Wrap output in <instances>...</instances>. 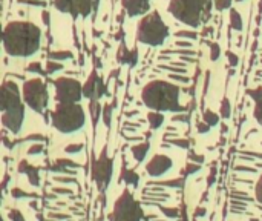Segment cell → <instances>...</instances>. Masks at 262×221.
<instances>
[{
    "label": "cell",
    "instance_id": "cell-20",
    "mask_svg": "<svg viewBox=\"0 0 262 221\" xmlns=\"http://www.w3.org/2000/svg\"><path fill=\"white\" fill-rule=\"evenodd\" d=\"M89 109H91L92 122H94V123H97V122H98V117L101 115V105H100L98 102H91Z\"/></svg>",
    "mask_w": 262,
    "mask_h": 221
},
{
    "label": "cell",
    "instance_id": "cell-17",
    "mask_svg": "<svg viewBox=\"0 0 262 221\" xmlns=\"http://www.w3.org/2000/svg\"><path fill=\"white\" fill-rule=\"evenodd\" d=\"M149 148L150 145L149 143H141V145H137V146H132L130 151H132V155L137 162H143L149 152Z\"/></svg>",
    "mask_w": 262,
    "mask_h": 221
},
{
    "label": "cell",
    "instance_id": "cell-21",
    "mask_svg": "<svg viewBox=\"0 0 262 221\" xmlns=\"http://www.w3.org/2000/svg\"><path fill=\"white\" fill-rule=\"evenodd\" d=\"M203 118H204V123H207L209 126H215L220 122V115L215 114V112H212V111H206L204 115H203Z\"/></svg>",
    "mask_w": 262,
    "mask_h": 221
},
{
    "label": "cell",
    "instance_id": "cell-1",
    "mask_svg": "<svg viewBox=\"0 0 262 221\" xmlns=\"http://www.w3.org/2000/svg\"><path fill=\"white\" fill-rule=\"evenodd\" d=\"M2 40L9 55L29 57L40 48L41 31L31 22H11L5 26Z\"/></svg>",
    "mask_w": 262,
    "mask_h": 221
},
{
    "label": "cell",
    "instance_id": "cell-19",
    "mask_svg": "<svg viewBox=\"0 0 262 221\" xmlns=\"http://www.w3.org/2000/svg\"><path fill=\"white\" fill-rule=\"evenodd\" d=\"M230 25L236 31H241L243 29V17H241V14L236 9H232L230 11Z\"/></svg>",
    "mask_w": 262,
    "mask_h": 221
},
{
    "label": "cell",
    "instance_id": "cell-28",
    "mask_svg": "<svg viewBox=\"0 0 262 221\" xmlns=\"http://www.w3.org/2000/svg\"><path fill=\"white\" fill-rule=\"evenodd\" d=\"M221 115H223L224 118H227V117L230 115V105H229V100H227V98H224V100H223V106H221Z\"/></svg>",
    "mask_w": 262,
    "mask_h": 221
},
{
    "label": "cell",
    "instance_id": "cell-5",
    "mask_svg": "<svg viewBox=\"0 0 262 221\" xmlns=\"http://www.w3.org/2000/svg\"><path fill=\"white\" fill-rule=\"evenodd\" d=\"M52 126L61 134H74L84 126L86 115L78 103L63 105L58 103L52 112Z\"/></svg>",
    "mask_w": 262,
    "mask_h": 221
},
{
    "label": "cell",
    "instance_id": "cell-36",
    "mask_svg": "<svg viewBox=\"0 0 262 221\" xmlns=\"http://www.w3.org/2000/svg\"><path fill=\"white\" fill-rule=\"evenodd\" d=\"M239 2H243V0H239Z\"/></svg>",
    "mask_w": 262,
    "mask_h": 221
},
{
    "label": "cell",
    "instance_id": "cell-16",
    "mask_svg": "<svg viewBox=\"0 0 262 221\" xmlns=\"http://www.w3.org/2000/svg\"><path fill=\"white\" fill-rule=\"evenodd\" d=\"M118 58H120L121 63L135 65V63H137V58H138V52H137V49H130V51H129V49L123 45L121 49H120Z\"/></svg>",
    "mask_w": 262,
    "mask_h": 221
},
{
    "label": "cell",
    "instance_id": "cell-13",
    "mask_svg": "<svg viewBox=\"0 0 262 221\" xmlns=\"http://www.w3.org/2000/svg\"><path fill=\"white\" fill-rule=\"evenodd\" d=\"M172 166H173V163H172V158H170V157L163 155V154H158V155L152 157V160L147 163L146 171H147V174H149L150 177L157 178V177L164 175L167 171H170Z\"/></svg>",
    "mask_w": 262,
    "mask_h": 221
},
{
    "label": "cell",
    "instance_id": "cell-9",
    "mask_svg": "<svg viewBox=\"0 0 262 221\" xmlns=\"http://www.w3.org/2000/svg\"><path fill=\"white\" fill-rule=\"evenodd\" d=\"M55 86V98L58 103L72 105L78 103L83 97V86L78 80L69 77H60L54 82Z\"/></svg>",
    "mask_w": 262,
    "mask_h": 221
},
{
    "label": "cell",
    "instance_id": "cell-26",
    "mask_svg": "<svg viewBox=\"0 0 262 221\" xmlns=\"http://www.w3.org/2000/svg\"><path fill=\"white\" fill-rule=\"evenodd\" d=\"M111 118H112V109H111V106H106L104 111H103V122H104L106 126L111 125Z\"/></svg>",
    "mask_w": 262,
    "mask_h": 221
},
{
    "label": "cell",
    "instance_id": "cell-27",
    "mask_svg": "<svg viewBox=\"0 0 262 221\" xmlns=\"http://www.w3.org/2000/svg\"><path fill=\"white\" fill-rule=\"evenodd\" d=\"M255 197H256V200L262 205V175L259 177V180H258V183L255 186Z\"/></svg>",
    "mask_w": 262,
    "mask_h": 221
},
{
    "label": "cell",
    "instance_id": "cell-7",
    "mask_svg": "<svg viewBox=\"0 0 262 221\" xmlns=\"http://www.w3.org/2000/svg\"><path fill=\"white\" fill-rule=\"evenodd\" d=\"M143 217L144 211L141 205L138 203V200H135L132 192L126 189L117 198L109 221H143Z\"/></svg>",
    "mask_w": 262,
    "mask_h": 221
},
{
    "label": "cell",
    "instance_id": "cell-2",
    "mask_svg": "<svg viewBox=\"0 0 262 221\" xmlns=\"http://www.w3.org/2000/svg\"><path fill=\"white\" fill-rule=\"evenodd\" d=\"M141 100L149 109L155 112L181 111L180 88L166 80H154L147 83L141 91Z\"/></svg>",
    "mask_w": 262,
    "mask_h": 221
},
{
    "label": "cell",
    "instance_id": "cell-34",
    "mask_svg": "<svg viewBox=\"0 0 262 221\" xmlns=\"http://www.w3.org/2000/svg\"><path fill=\"white\" fill-rule=\"evenodd\" d=\"M43 22H45V25H49V22H51V15H49L48 11L43 12Z\"/></svg>",
    "mask_w": 262,
    "mask_h": 221
},
{
    "label": "cell",
    "instance_id": "cell-24",
    "mask_svg": "<svg viewBox=\"0 0 262 221\" xmlns=\"http://www.w3.org/2000/svg\"><path fill=\"white\" fill-rule=\"evenodd\" d=\"M72 57V54L71 52H68V51H64V52H51L49 54V58H54L55 62L57 60H64V58H71Z\"/></svg>",
    "mask_w": 262,
    "mask_h": 221
},
{
    "label": "cell",
    "instance_id": "cell-31",
    "mask_svg": "<svg viewBox=\"0 0 262 221\" xmlns=\"http://www.w3.org/2000/svg\"><path fill=\"white\" fill-rule=\"evenodd\" d=\"M209 129H210V126H209L207 123H204V122H201V123L198 125V131H200V132H209Z\"/></svg>",
    "mask_w": 262,
    "mask_h": 221
},
{
    "label": "cell",
    "instance_id": "cell-8",
    "mask_svg": "<svg viewBox=\"0 0 262 221\" xmlns=\"http://www.w3.org/2000/svg\"><path fill=\"white\" fill-rule=\"evenodd\" d=\"M21 97L25 103L35 112H43V109L48 106L49 102L48 88L40 78H31L25 82L21 89Z\"/></svg>",
    "mask_w": 262,
    "mask_h": 221
},
{
    "label": "cell",
    "instance_id": "cell-29",
    "mask_svg": "<svg viewBox=\"0 0 262 221\" xmlns=\"http://www.w3.org/2000/svg\"><path fill=\"white\" fill-rule=\"evenodd\" d=\"M124 180H126V183H135L137 185V182H138V177L137 175H134V172L132 171H124Z\"/></svg>",
    "mask_w": 262,
    "mask_h": 221
},
{
    "label": "cell",
    "instance_id": "cell-11",
    "mask_svg": "<svg viewBox=\"0 0 262 221\" xmlns=\"http://www.w3.org/2000/svg\"><path fill=\"white\" fill-rule=\"evenodd\" d=\"M54 5L58 11L77 15H89L97 6L98 0H54Z\"/></svg>",
    "mask_w": 262,
    "mask_h": 221
},
{
    "label": "cell",
    "instance_id": "cell-30",
    "mask_svg": "<svg viewBox=\"0 0 262 221\" xmlns=\"http://www.w3.org/2000/svg\"><path fill=\"white\" fill-rule=\"evenodd\" d=\"M9 217H11V220L12 221H25L23 220V217H21V214H20V212H17V211L9 212Z\"/></svg>",
    "mask_w": 262,
    "mask_h": 221
},
{
    "label": "cell",
    "instance_id": "cell-6",
    "mask_svg": "<svg viewBox=\"0 0 262 221\" xmlns=\"http://www.w3.org/2000/svg\"><path fill=\"white\" fill-rule=\"evenodd\" d=\"M169 35V28L163 22L158 12H149L146 14L141 22L138 23L137 37L141 43L149 46H160L164 43V40Z\"/></svg>",
    "mask_w": 262,
    "mask_h": 221
},
{
    "label": "cell",
    "instance_id": "cell-23",
    "mask_svg": "<svg viewBox=\"0 0 262 221\" xmlns=\"http://www.w3.org/2000/svg\"><path fill=\"white\" fill-rule=\"evenodd\" d=\"M210 2H213L215 8L218 11H224V9H229L232 6V0H210Z\"/></svg>",
    "mask_w": 262,
    "mask_h": 221
},
{
    "label": "cell",
    "instance_id": "cell-3",
    "mask_svg": "<svg viewBox=\"0 0 262 221\" xmlns=\"http://www.w3.org/2000/svg\"><path fill=\"white\" fill-rule=\"evenodd\" d=\"M23 97H20L18 88L14 82H5L2 86V123L3 126L12 132L18 134L23 120H25V106H23Z\"/></svg>",
    "mask_w": 262,
    "mask_h": 221
},
{
    "label": "cell",
    "instance_id": "cell-10",
    "mask_svg": "<svg viewBox=\"0 0 262 221\" xmlns=\"http://www.w3.org/2000/svg\"><path fill=\"white\" fill-rule=\"evenodd\" d=\"M92 177H94V183H95V186L98 188L100 192H104L107 189V186L111 185L112 160L107 157L106 149H103L100 157L94 162V165H92Z\"/></svg>",
    "mask_w": 262,
    "mask_h": 221
},
{
    "label": "cell",
    "instance_id": "cell-18",
    "mask_svg": "<svg viewBox=\"0 0 262 221\" xmlns=\"http://www.w3.org/2000/svg\"><path fill=\"white\" fill-rule=\"evenodd\" d=\"M147 120H149V125H150V129H160L163 126V122H164V117L161 112H155V111H150L147 114Z\"/></svg>",
    "mask_w": 262,
    "mask_h": 221
},
{
    "label": "cell",
    "instance_id": "cell-25",
    "mask_svg": "<svg viewBox=\"0 0 262 221\" xmlns=\"http://www.w3.org/2000/svg\"><path fill=\"white\" fill-rule=\"evenodd\" d=\"M220 54H221V48L218 43H212L210 45V58L212 60H218L220 58Z\"/></svg>",
    "mask_w": 262,
    "mask_h": 221
},
{
    "label": "cell",
    "instance_id": "cell-22",
    "mask_svg": "<svg viewBox=\"0 0 262 221\" xmlns=\"http://www.w3.org/2000/svg\"><path fill=\"white\" fill-rule=\"evenodd\" d=\"M61 69H63V65H61V63H57L55 60H49V62L46 63V71H48V74H54V72L61 71Z\"/></svg>",
    "mask_w": 262,
    "mask_h": 221
},
{
    "label": "cell",
    "instance_id": "cell-33",
    "mask_svg": "<svg viewBox=\"0 0 262 221\" xmlns=\"http://www.w3.org/2000/svg\"><path fill=\"white\" fill-rule=\"evenodd\" d=\"M29 71H32V72H41V68H40V65L38 63H32V65H29V68H28Z\"/></svg>",
    "mask_w": 262,
    "mask_h": 221
},
{
    "label": "cell",
    "instance_id": "cell-32",
    "mask_svg": "<svg viewBox=\"0 0 262 221\" xmlns=\"http://www.w3.org/2000/svg\"><path fill=\"white\" fill-rule=\"evenodd\" d=\"M227 57H229L230 65H238V55H235V54L229 52V54H227Z\"/></svg>",
    "mask_w": 262,
    "mask_h": 221
},
{
    "label": "cell",
    "instance_id": "cell-12",
    "mask_svg": "<svg viewBox=\"0 0 262 221\" xmlns=\"http://www.w3.org/2000/svg\"><path fill=\"white\" fill-rule=\"evenodd\" d=\"M104 94H106V86L103 80L95 72H92L86 80V83L83 85V95L91 102H98Z\"/></svg>",
    "mask_w": 262,
    "mask_h": 221
},
{
    "label": "cell",
    "instance_id": "cell-15",
    "mask_svg": "<svg viewBox=\"0 0 262 221\" xmlns=\"http://www.w3.org/2000/svg\"><path fill=\"white\" fill-rule=\"evenodd\" d=\"M249 95L255 102V109H253L255 120L262 126V86H258L255 89H250L249 91Z\"/></svg>",
    "mask_w": 262,
    "mask_h": 221
},
{
    "label": "cell",
    "instance_id": "cell-14",
    "mask_svg": "<svg viewBox=\"0 0 262 221\" xmlns=\"http://www.w3.org/2000/svg\"><path fill=\"white\" fill-rule=\"evenodd\" d=\"M123 6L130 17L143 15V14H149L147 11L150 8V0H123Z\"/></svg>",
    "mask_w": 262,
    "mask_h": 221
},
{
    "label": "cell",
    "instance_id": "cell-4",
    "mask_svg": "<svg viewBox=\"0 0 262 221\" xmlns=\"http://www.w3.org/2000/svg\"><path fill=\"white\" fill-rule=\"evenodd\" d=\"M210 11V0H170L169 12L184 25L198 28Z\"/></svg>",
    "mask_w": 262,
    "mask_h": 221
},
{
    "label": "cell",
    "instance_id": "cell-35",
    "mask_svg": "<svg viewBox=\"0 0 262 221\" xmlns=\"http://www.w3.org/2000/svg\"><path fill=\"white\" fill-rule=\"evenodd\" d=\"M35 148H37V152L41 151V146H35ZM29 152H35V149H32V151H29Z\"/></svg>",
    "mask_w": 262,
    "mask_h": 221
}]
</instances>
